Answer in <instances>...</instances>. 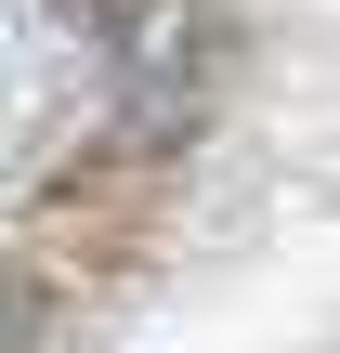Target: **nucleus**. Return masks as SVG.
<instances>
[{
	"instance_id": "f03ea898",
	"label": "nucleus",
	"mask_w": 340,
	"mask_h": 353,
	"mask_svg": "<svg viewBox=\"0 0 340 353\" xmlns=\"http://www.w3.org/2000/svg\"><path fill=\"white\" fill-rule=\"evenodd\" d=\"M79 13H118V0H79Z\"/></svg>"
},
{
	"instance_id": "f257e3e1",
	"label": "nucleus",
	"mask_w": 340,
	"mask_h": 353,
	"mask_svg": "<svg viewBox=\"0 0 340 353\" xmlns=\"http://www.w3.org/2000/svg\"><path fill=\"white\" fill-rule=\"evenodd\" d=\"M0 353H13V288H0Z\"/></svg>"
}]
</instances>
